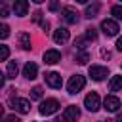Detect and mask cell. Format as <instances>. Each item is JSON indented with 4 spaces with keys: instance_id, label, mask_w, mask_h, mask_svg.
Returning a JSON list of instances; mask_svg holds the SVG:
<instances>
[{
    "instance_id": "32",
    "label": "cell",
    "mask_w": 122,
    "mask_h": 122,
    "mask_svg": "<svg viewBox=\"0 0 122 122\" xmlns=\"http://www.w3.org/2000/svg\"><path fill=\"white\" fill-rule=\"evenodd\" d=\"M53 122H65V116H57V118H55Z\"/></svg>"
},
{
    "instance_id": "26",
    "label": "cell",
    "mask_w": 122,
    "mask_h": 122,
    "mask_svg": "<svg viewBox=\"0 0 122 122\" xmlns=\"http://www.w3.org/2000/svg\"><path fill=\"white\" fill-rule=\"evenodd\" d=\"M86 38H88V40H95V38H97V32H95L93 29H88V30H86Z\"/></svg>"
},
{
    "instance_id": "5",
    "label": "cell",
    "mask_w": 122,
    "mask_h": 122,
    "mask_svg": "<svg viewBox=\"0 0 122 122\" xmlns=\"http://www.w3.org/2000/svg\"><path fill=\"white\" fill-rule=\"evenodd\" d=\"M101 30H103L107 36H114V34L118 32V25H116V21H112V19H103V21H101Z\"/></svg>"
},
{
    "instance_id": "8",
    "label": "cell",
    "mask_w": 122,
    "mask_h": 122,
    "mask_svg": "<svg viewBox=\"0 0 122 122\" xmlns=\"http://www.w3.org/2000/svg\"><path fill=\"white\" fill-rule=\"evenodd\" d=\"M46 82H48V86H51L55 90L63 86V80H61V74L59 72H48L46 74Z\"/></svg>"
},
{
    "instance_id": "17",
    "label": "cell",
    "mask_w": 122,
    "mask_h": 122,
    "mask_svg": "<svg viewBox=\"0 0 122 122\" xmlns=\"http://www.w3.org/2000/svg\"><path fill=\"white\" fill-rule=\"evenodd\" d=\"M97 11H99V4H97V2H93V4L86 6V17H95V15H97Z\"/></svg>"
},
{
    "instance_id": "10",
    "label": "cell",
    "mask_w": 122,
    "mask_h": 122,
    "mask_svg": "<svg viewBox=\"0 0 122 122\" xmlns=\"http://www.w3.org/2000/svg\"><path fill=\"white\" fill-rule=\"evenodd\" d=\"M59 61H61V53H59L57 50H48V51L44 53V63L55 65V63H59Z\"/></svg>"
},
{
    "instance_id": "22",
    "label": "cell",
    "mask_w": 122,
    "mask_h": 122,
    "mask_svg": "<svg viewBox=\"0 0 122 122\" xmlns=\"http://www.w3.org/2000/svg\"><path fill=\"white\" fill-rule=\"evenodd\" d=\"M10 57V48L8 46H0V61H6Z\"/></svg>"
},
{
    "instance_id": "20",
    "label": "cell",
    "mask_w": 122,
    "mask_h": 122,
    "mask_svg": "<svg viewBox=\"0 0 122 122\" xmlns=\"http://www.w3.org/2000/svg\"><path fill=\"white\" fill-rule=\"evenodd\" d=\"M86 42H88L86 36H78V38L74 40V46H76L78 50H84V48H86Z\"/></svg>"
},
{
    "instance_id": "12",
    "label": "cell",
    "mask_w": 122,
    "mask_h": 122,
    "mask_svg": "<svg viewBox=\"0 0 122 122\" xmlns=\"http://www.w3.org/2000/svg\"><path fill=\"white\" fill-rule=\"evenodd\" d=\"M36 74H38V67L34 65V63H27L25 67H23V76H27L29 80H34L36 78Z\"/></svg>"
},
{
    "instance_id": "31",
    "label": "cell",
    "mask_w": 122,
    "mask_h": 122,
    "mask_svg": "<svg viewBox=\"0 0 122 122\" xmlns=\"http://www.w3.org/2000/svg\"><path fill=\"white\" fill-rule=\"evenodd\" d=\"M101 55H103V57H107V59H109V57H111V53H109V51H107V50H103V51H101Z\"/></svg>"
},
{
    "instance_id": "19",
    "label": "cell",
    "mask_w": 122,
    "mask_h": 122,
    "mask_svg": "<svg viewBox=\"0 0 122 122\" xmlns=\"http://www.w3.org/2000/svg\"><path fill=\"white\" fill-rule=\"evenodd\" d=\"M88 61H90V53H88V51H80V53H76V63L84 65V63H88Z\"/></svg>"
},
{
    "instance_id": "33",
    "label": "cell",
    "mask_w": 122,
    "mask_h": 122,
    "mask_svg": "<svg viewBox=\"0 0 122 122\" xmlns=\"http://www.w3.org/2000/svg\"><path fill=\"white\" fill-rule=\"evenodd\" d=\"M116 122H122V112H120V114L116 116Z\"/></svg>"
},
{
    "instance_id": "6",
    "label": "cell",
    "mask_w": 122,
    "mask_h": 122,
    "mask_svg": "<svg viewBox=\"0 0 122 122\" xmlns=\"http://www.w3.org/2000/svg\"><path fill=\"white\" fill-rule=\"evenodd\" d=\"M61 15H63L65 23H69V25H74V23L78 21V13H76L72 8H63V10H61Z\"/></svg>"
},
{
    "instance_id": "24",
    "label": "cell",
    "mask_w": 122,
    "mask_h": 122,
    "mask_svg": "<svg viewBox=\"0 0 122 122\" xmlns=\"http://www.w3.org/2000/svg\"><path fill=\"white\" fill-rule=\"evenodd\" d=\"M111 13H112V15L116 17V19H122V6H112Z\"/></svg>"
},
{
    "instance_id": "13",
    "label": "cell",
    "mask_w": 122,
    "mask_h": 122,
    "mask_svg": "<svg viewBox=\"0 0 122 122\" xmlns=\"http://www.w3.org/2000/svg\"><path fill=\"white\" fill-rule=\"evenodd\" d=\"M27 10H29V2H25V0H17V2L13 4V11H15V15H19V17L27 15Z\"/></svg>"
},
{
    "instance_id": "2",
    "label": "cell",
    "mask_w": 122,
    "mask_h": 122,
    "mask_svg": "<svg viewBox=\"0 0 122 122\" xmlns=\"http://www.w3.org/2000/svg\"><path fill=\"white\" fill-rule=\"evenodd\" d=\"M57 109H59V101L57 99H46V101H42V105H40V114H53V112H57Z\"/></svg>"
},
{
    "instance_id": "30",
    "label": "cell",
    "mask_w": 122,
    "mask_h": 122,
    "mask_svg": "<svg viewBox=\"0 0 122 122\" xmlns=\"http://www.w3.org/2000/svg\"><path fill=\"white\" fill-rule=\"evenodd\" d=\"M4 82H6V76H4V74H2V71H0V88L4 86Z\"/></svg>"
},
{
    "instance_id": "29",
    "label": "cell",
    "mask_w": 122,
    "mask_h": 122,
    "mask_svg": "<svg viewBox=\"0 0 122 122\" xmlns=\"http://www.w3.org/2000/svg\"><path fill=\"white\" fill-rule=\"evenodd\" d=\"M116 48H118V51H122V36L116 40Z\"/></svg>"
},
{
    "instance_id": "16",
    "label": "cell",
    "mask_w": 122,
    "mask_h": 122,
    "mask_svg": "<svg viewBox=\"0 0 122 122\" xmlns=\"http://www.w3.org/2000/svg\"><path fill=\"white\" fill-rule=\"evenodd\" d=\"M109 90H111V92L122 90V76H112L111 82H109Z\"/></svg>"
},
{
    "instance_id": "7",
    "label": "cell",
    "mask_w": 122,
    "mask_h": 122,
    "mask_svg": "<svg viewBox=\"0 0 122 122\" xmlns=\"http://www.w3.org/2000/svg\"><path fill=\"white\" fill-rule=\"evenodd\" d=\"M67 40H69V30L65 27H59L53 30V42L55 44H65Z\"/></svg>"
},
{
    "instance_id": "23",
    "label": "cell",
    "mask_w": 122,
    "mask_h": 122,
    "mask_svg": "<svg viewBox=\"0 0 122 122\" xmlns=\"http://www.w3.org/2000/svg\"><path fill=\"white\" fill-rule=\"evenodd\" d=\"M40 97H42V88H40V86L32 88V92H30V99H40Z\"/></svg>"
},
{
    "instance_id": "3",
    "label": "cell",
    "mask_w": 122,
    "mask_h": 122,
    "mask_svg": "<svg viewBox=\"0 0 122 122\" xmlns=\"http://www.w3.org/2000/svg\"><path fill=\"white\" fill-rule=\"evenodd\" d=\"M99 95L95 93V92H92V93H88L86 95V99H84V105H86V109L90 111V112H95V111H99Z\"/></svg>"
},
{
    "instance_id": "14",
    "label": "cell",
    "mask_w": 122,
    "mask_h": 122,
    "mask_svg": "<svg viewBox=\"0 0 122 122\" xmlns=\"http://www.w3.org/2000/svg\"><path fill=\"white\" fill-rule=\"evenodd\" d=\"M13 109H17L21 114H25V112L30 111V103H29L27 99H15V101H13Z\"/></svg>"
},
{
    "instance_id": "18",
    "label": "cell",
    "mask_w": 122,
    "mask_h": 122,
    "mask_svg": "<svg viewBox=\"0 0 122 122\" xmlns=\"http://www.w3.org/2000/svg\"><path fill=\"white\" fill-rule=\"evenodd\" d=\"M17 71H19L17 61H10L8 63V78H15L17 76Z\"/></svg>"
},
{
    "instance_id": "9",
    "label": "cell",
    "mask_w": 122,
    "mask_h": 122,
    "mask_svg": "<svg viewBox=\"0 0 122 122\" xmlns=\"http://www.w3.org/2000/svg\"><path fill=\"white\" fill-rule=\"evenodd\" d=\"M103 105H105V109H107L109 112H114V111H118V107H120V99H118L116 95H107Z\"/></svg>"
},
{
    "instance_id": "1",
    "label": "cell",
    "mask_w": 122,
    "mask_h": 122,
    "mask_svg": "<svg viewBox=\"0 0 122 122\" xmlns=\"http://www.w3.org/2000/svg\"><path fill=\"white\" fill-rule=\"evenodd\" d=\"M84 86H86V78L82 74H74V76H71V80L67 84V92L69 93H78Z\"/></svg>"
},
{
    "instance_id": "15",
    "label": "cell",
    "mask_w": 122,
    "mask_h": 122,
    "mask_svg": "<svg viewBox=\"0 0 122 122\" xmlns=\"http://www.w3.org/2000/svg\"><path fill=\"white\" fill-rule=\"evenodd\" d=\"M19 46L23 50H30V34L29 32H21L19 34Z\"/></svg>"
},
{
    "instance_id": "27",
    "label": "cell",
    "mask_w": 122,
    "mask_h": 122,
    "mask_svg": "<svg viewBox=\"0 0 122 122\" xmlns=\"http://www.w3.org/2000/svg\"><path fill=\"white\" fill-rule=\"evenodd\" d=\"M6 120H8V122H19V118H17L15 114H10V116H6Z\"/></svg>"
},
{
    "instance_id": "28",
    "label": "cell",
    "mask_w": 122,
    "mask_h": 122,
    "mask_svg": "<svg viewBox=\"0 0 122 122\" xmlns=\"http://www.w3.org/2000/svg\"><path fill=\"white\" fill-rule=\"evenodd\" d=\"M57 8H59V4H57V2H51V4H50V11H55Z\"/></svg>"
},
{
    "instance_id": "25",
    "label": "cell",
    "mask_w": 122,
    "mask_h": 122,
    "mask_svg": "<svg viewBox=\"0 0 122 122\" xmlns=\"http://www.w3.org/2000/svg\"><path fill=\"white\" fill-rule=\"evenodd\" d=\"M10 15V10H8V6L4 4V2H0V17H8Z\"/></svg>"
},
{
    "instance_id": "11",
    "label": "cell",
    "mask_w": 122,
    "mask_h": 122,
    "mask_svg": "<svg viewBox=\"0 0 122 122\" xmlns=\"http://www.w3.org/2000/svg\"><path fill=\"white\" fill-rule=\"evenodd\" d=\"M80 118V109L76 105H71L65 109V120H71V122H76Z\"/></svg>"
},
{
    "instance_id": "34",
    "label": "cell",
    "mask_w": 122,
    "mask_h": 122,
    "mask_svg": "<svg viewBox=\"0 0 122 122\" xmlns=\"http://www.w3.org/2000/svg\"><path fill=\"white\" fill-rule=\"evenodd\" d=\"M2 114H4V107L0 105V116H2Z\"/></svg>"
},
{
    "instance_id": "21",
    "label": "cell",
    "mask_w": 122,
    "mask_h": 122,
    "mask_svg": "<svg viewBox=\"0 0 122 122\" xmlns=\"http://www.w3.org/2000/svg\"><path fill=\"white\" fill-rule=\"evenodd\" d=\"M10 36V27L6 23H0V38H8Z\"/></svg>"
},
{
    "instance_id": "4",
    "label": "cell",
    "mask_w": 122,
    "mask_h": 122,
    "mask_svg": "<svg viewBox=\"0 0 122 122\" xmlns=\"http://www.w3.org/2000/svg\"><path fill=\"white\" fill-rule=\"evenodd\" d=\"M90 76L99 82V80H103L105 76H109V69H107V67H101V65H92V67H90Z\"/></svg>"
}]
</instances>
